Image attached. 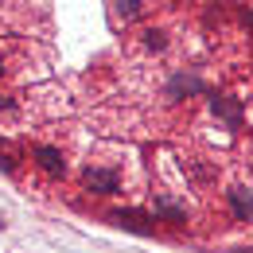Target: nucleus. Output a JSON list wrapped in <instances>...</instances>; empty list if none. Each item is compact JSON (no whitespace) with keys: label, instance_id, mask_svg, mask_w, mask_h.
I'll return each mask as SVG.
<instances>
[{"label":"nucleus","instance_id":"nucleus-7","mask_svg":"<svg viewBox=\"0 0 253 253\" xmlns=\"http://www.w3.org/2000/svg\"><path fill=\"white\" fill-rule=\"evenodd\" d=\"M117 12H121L125 20H136V16L144 12V4H140V0H121V4H117Z\"/></svg>","mask_w":253,"mask_h":253},{"label":"nucleus","instance_id":"nucleus-9","mask_svg":"<svg viewBox=\"0 0 253 253\" xmlns=\"http://www.w3.org/2000/svg\"><path fill=\"white\" fill-rule=\"evenodd\" d=\"M0 74H4V63H0Z\"/></svg>","mask_w":253,"mask_h":253},{"label":"nucleus","instance_id":"nucleus-4","mask_svg":"<svg viewBox=\"0 0 253 253\" xmlns=\"http://www.w3.org/2000/svg\"><path fill=\"white\" fill-rule=\"evenodd\" d=\"M113 218L121 222L125 230H136V234H152V230H156V226H152V218H148V214H140V211H117Z\"/></svg>","mask_w":253,"mask_h":253},{"label":"nucleus","instance_id":"nucleus-6","mask_svg":"<svg viewBox=\"0 0 253 253\" xmlns=\"http://www.w3.org/2000/svg\"><path fill=\"white\" fill-rule=\"evenodd\" d=\"M0 168H4V171H16V152H12L8 140H0Z\"/></svg>","mask_w":253,"mask_h":253},{"label":"nucleus","instance_id":"nucleus-2","mask_svg":"<svg viewBox=\"0 0 253 253\" xmlns=\"http://www.w3.org/2000/svg\"><path fill=\"white\" fill-rule=\"evenodd\" d=\"M86 191H94V195H117L121 191V175L109 171V168H90L86 171Z\"/></svg>","mask_w":253,"mask_h":253},{"label":"nucleus","instance_id":"nucleus-5","mask_svg":"<svg viewBox=\"0 0 253 253\" xmlns=\"http://www.w3.org/2000/svg\"><path fill=\"white\" fill-rule=\"evenodd\" d=\"M214 113H218L230 128H242V105H238V101H230V97H214Z\"/></svg>","mask_w":253,"mask_h":253},{"label":"nucleus","instance_id":"nucleus-1","mask_svg":"<svg viewBox=\"0 0 253 253\" xmlns=\"http://www.w3.org/2000/svg\"><path fill=\"white\" fill-rule=\"evenodd\" d=\"M32 160L47 171V175H51V179H63V175H66V156L55 148V144H35V148H32Z\"/></svg>","mask_w":253,"mask_h":253},{"label":"nucleus","instance_id":"nucleus-8","mask_svg":"<svg viewBox=\"0 0 253 253\" xmlns=\"http://www.w3.org/2000/svg\"><path fill=\"white\" fill-rule=\"evenodd\" d=\"M144 47H148V51H164V47H168V35L164 32H144Z\"/></svg>","mask_w":253,"mask_h":253},{"label":"nucleus","instance_id":"nucleus-3","mask_svg":"<svg viewBox=\"0 0 253 253\" xmlns=\"http://www.w3.org/2000/svg\"><path fill=\"white\" fill-rule=\"evenodd\" d=\"M230 207L238 222H253V191L250 187H234L230 191Z\"/></svg>","mask_w":253,"mask_h":253}]
</instances>
